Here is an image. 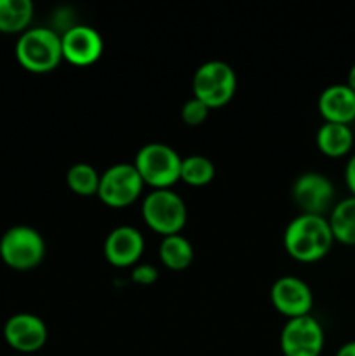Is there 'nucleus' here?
Wrapping results in <instances>:
<instances>
[{
    "label": "nucleus",
    "instance_id": "nucleus-1",
    "mask_svg": "<svg viewBox=\"0 0 355 356\" xmlns=\"http://www.w3.org/2000/svg\"><path fill=\"white\" fill-rule=\"evenodd\" d=\"M334 238L329 221L324 216L299 214L287 225L284 249L299 263H317L329 254Z\"/></svg>",
    "mask_w": 355,
    "mask_h": 356
},
{
    "label": "nucleus",
    "instance_id": "nucleus-2",
    "mask_svg": "<svg viewBox=\"0 0 355 356\" xmlns=\"http://www.w3.org/2000/svg\"><path fill=\"white\" fill-rule=\"evenodd\" d=\"M16 59L30 73L52 72L63 61L61 35L52 28H30L17 40Z\"/></svg>",
    "mask_w": 355,
    "mask_h": 356
},
{
    "label": "nucleus",
    "instance_id": "nucleus-3",
    "mask_svg": "<svg viewBox=\"0 0 355 356\" xmlns=\"http://www.w3.org/2000/svg\"><path fill=\"white\" fill-rule=\"evenodd\" d=\"M181 156L164 143H148L136 153L134 167L143 183L153 190H169L180 181Z\"/></svg>",
    "mask_w": 355,
    "mask_h": 356
},
{
    "label": "nucleus",
    "instance_id": "nucleus-4",
    "mask_svg": "<svg viewBox=\"0 0 355 356\" xmlns=\"http://www.w3.org/2000/svg\"><path fill=\"white\" fill-rule=\"evenodd\" d=\"M194 97L209 110L223 108L233 99L237 90L235 70L225 61H207L195 72L191 80Z\"/></svg>",
    "mask_w": 355,
    "mask_h": 356
},
{
    "label": "nucleus",
    "instance_id": "nucleus-5",
    "mask_svg": "<svg viewBox=\"0 0 355 356\" xmlns=\"http://www.w3.org/2000/svg\"><path fill=\"white\" fill-rule=\"evenodd\" d=\"M143 221L162 236L180 235L187 225V205L173 190H153L141 205Z\"/></svg>",
    "mask_w": 355,
    "mask_h": 356
},
{
    "label": "nucleus",
    "instance_id": "nucleus-6",
    "mask_svg": "<svg viewBox=\"0 0 355 356\" xmlns=\"http://www.w3.org/2000/svg\"><path fill=\"white\" fill-rule=\"evenodd\" d=\"M44 238L30 226H14L0 238V257L13 270H33L44 261Z\"/></svg>",
    "mask_w": 355,
    "mask_h": 356
},
{
    "label": "nucleus",
    "instance_id": "nucleus-7",
    "mask_svg": "<svg viewBox=\"0 0 355 356\" xmlns=\"http://www.w3.org/2000/svg\"><path fill=\"white\" fill-rule=\"evenodd\" d=\"M143 186L134 163H115L101 174L97 197L108 207L124 209L138 200Z\"/></svg>",
    "mask_w": 355,
    "mask_h": 356
},
{
    "label": "nucleus",
    "instance_id": "nucleus-8",
    "mask_svg": "<svg viewBox=\"0 0 355 356\" xmlns=\"http://www.w3.org/2000/svg\"><path fill=\"white\" fill-rule=\"evenodd\" d=\"M324 343L322 325L312 315L287 320L281 332V351L284 356H320Z\"/></svg>",
    "mask_w": 355,
    "mask_h": 356
},
{
    "label": "nucleus",
    "instance_id": "nucleus-9",
    "mask_svg": "<svg viewBox=\"0 0 355 356\" xmlns=\"http://www.w3.org/2000/svg\"><path fill=\"white\" fill-rule=\"evenodd\" d=\"M292 200L301 209V214L324 216L333 209L334 186L320 172H305L292 184Z\"/></svg>",
    "mask_w": 355,
    "mask_h": 356
},
{
    "label": "nucleus",
    "instance_id": "nucleus-10",
    "mask_svg": "<svg viewBox=\"0 0 355 356\" xmlns=\"http://www.w3.org/2000/svg\"><path fill=\"white\" fill-rule=\"evenodd\" d=\"M270 301L281 315L291 318L310 315L313 306L312 289L298 277H282L271 285Z\"/></svg>",
    "mask_w": 355,
    "mask_h": 356
},
{
    "label": "nucleus",
    "instance_id": "nucleus-11",
    "mask_svg": "<svg viewBox=\"0 0 355 356\" xmlns=\"http://www.w3.org/2000/svg\"><path fill=\"white\" fill-rule=\"evenodd\" d=\"M3 339L19 353H35L47 343V327L44 320L31 313L13 315L3 325Z\"/></svg>",
    "mask_w": 355,
    "mask_h": 356
},
{
    "label": "nucleus",
    "instance_id": "nucleus-12",
    "mask_svg": "<svg viewBox=\"0 0 355 356\" xmlns=\"http://www.w3.org/2000/svg\"><path fill=\"white\" fill-rule=\"evenodd\" d=\"M63 59L73 66H89L103 54V38L87 24H75L61 33Z\"/></svg>",
    "mask_w": 355,
    "mask_h": 356
},
{
    "label": "nucleus",
    "instance_id": "nucleus-13",
    "mask_svg": "<svg viewBox=\"0 0 355 356\" xmlns=\"http://www.w3.org/2000/svg\"><path fill=\"white\" fill-rule=\"evenodd\" d=\"M104 257L115 268H131L145 250V238L132 226H118L104 240Z\"/></svg>",
    "mask_w": 355,
    "mask_h": 356
},
{
    "label": "nucleus",
    "instance_id": "nucleus-14",
    "mask_svg": "<svg viewBox=\"0 0 355 356\" xmlns=\"http://www.w3.org/2000/svg\"><path fill=\"white\" fill-rule=\"evenodd\" d=\"M319 113L324 122L350 125L355 122V94L347 83H333L319 96Z\"/></svg>",
    "mask_w": 355,
    "mask_h": 356
},
{
    "label": "nucleus",
    "instance_id": "nucleus-15",
    "mask_svg": "<svg viewBox=\"0 0 355 356\" xmlns=\"http://www.w3.org/2000/svg\"><path fill=\"white\" fill-rule=\"evenodd\" d=\"M354 131L350 125L329 124V122H324L315 136L317 148L324 156H329V159H343L350 155L354 148Z\"/></svg>",
    "mask_w": 355,
    "mask_h": 356
},
{
    "label": "nucleus",
    "instance_id": "nucleus-16",
    "mask_svg": "<svg viewBox=\"0 0 355 356\" xmlns=\"http://www.w3.org/2000/svg\"><path fill=\"white\" fill-rule=\"evenodd\" d=\"M331 233L334 242L355 245V197H348L333 205L329 216Z\"/></svg>",
    "mask_w": 355,
    "mask_h": 356
},
{
    "label": "nucleus",
    "instance_id": "nucleus-17",
    "mask_svg": "<svg viewBox=\"0 0 355 356\" xmlns=\"http://www.w3.org/2000/svg\"><path fill=\"white\" fill-rule=\"evenodd\" d=\"M33 19L31 0H0V31L24 33Z\"/></svg>",
    "mask_w": 355,
    "mask_h": 356
},
{
    "label": "nucleus",
    "instance_id": "nucleus-18",
    "mask_svg": "<svg viewBox=\"0 0 355 356\" xmlns=\"http://www.w3.org/2000/svg\"><path fill=\"white\" fill-rule=\"evenodd\" d=\"M160 263L173 271H183L194 261V245L181 235L164 236L159 245Z\"/></svg>",
    "mask_w": 355,
    "mask_h": 356
},
{
    "label": "nucleus",
    "instance_id": "nucleus-19",
    "mask_svg": "<svg viewBox=\"0 0 355 356\" xmlns=\"http://www.w3.org/2000/svg\"><path fill=\"white\" fill-rule=\"evenodd\" d=\"M214 163L202 155H191L181 160L180 181L194 188H202L214 179Z\"/></svg>",
    "mask_w": 355,
    "mask_h": 356
},
{
    "label": "nucleus",
    "instance_id": "nucleus-20",
    "mask_svg": "<svg viewBox=\"0 0 355 356\" xmlns=\"http://www.w3.org/2000/svg\"><path fill=\"white\" fill-rule=\"evenodd\" d=\"M101 176L89 163H75L66 172V184L70 190L80 197H93L100 190Z\"/></svg>",
    "mask_w": 355,
    "mask_h": 356
},
{
    "label": "nucleus",
    "instance_id": "nucleus-21",
    "mask_svg": "<svg viewBox=\"0 0 355 356\" xmlns=\"http://www.w3.org/2000/svg\"><path fill=\"white\" fill-rule=\"evenodd\" d=\"M209 117V108L197 97H190L181 108V120L190 127H198L204 124Z\"/></svg>",
    "mask_w": 355,
    "mask_h": 356
},
{
    "label": "nucleus",
    "instance_id": "nucleus-22",
    "mask_svg": "<svg viewBox=\"0 0 355 356\" xmlns=\"http://www.w3.org/2000/svg\"><path fill=\"white\" fill-rule=\"evenodd\" d=\"M132 282L138 285H152L159 280V270L152 264H138L132 268Z\"/></svg>",
    "mask_w": 355,
    "mask_h": 356
},
{
    "label": "nucleus",
    "instance_id": "nucleus-23",
    "mask_svg": "<svg viewBox=\"0 0 355 356\" xmlns=\"http://www.w3.org/2000/svg\"><path fill=\"white\" fill-rule=\"evenodd\" d=\"M345 183L352 197H355V153L348 159L347 167H345Z\"/></svg>",
    "mask_w": 355,
    "mask_h": 356
},
{
    "label": "nucleus",
    "instance_id": "nucleus-24",
    "mask_svg": "<svg viewBox=\"0 0 355 356\" xmlns=\"http://www.w3.org/2000/svg\"><path fill=\"white\" fill-rule=\"evenodd\" d=\"M336 356H355V341H348L340 350L336 351Z\"/></svg>",
    "mask_w": 355,
    "mask_h": 356
},
{
    "label": "nucleus",
    "instance_id": "nucleus-25",
    "mask_svg": "<svg viewBox=\"0 0 355 356\" xmlns=\"http://www.w3.org/2000/svg\"><path fill=\"white\" fill-rule=\"evenodd\" d=\"M347 86L352 92L355 94V65H352V68L348 70V75H347Z\"/></svg>",
    "mask_w": 355,
    "mask_h": 356
}]
</instances>
